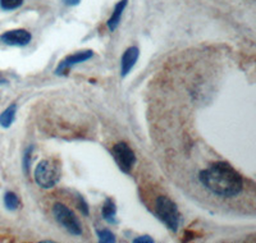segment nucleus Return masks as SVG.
<instances>
[{"mask_svg": "<svg viewBox=\"0 0 256 243\" xmlns=\"http://www.w3.org/2000/svg\"><path fill=\"white\" fill-rule=\"evenodd\" d=\"M198 180L210 194L222 198H233L244 190V178L228 162H214L201 170Z\"/></svg>", "mask_w": 256, "mask_h": 243, "instance_id": "1", "label": "nucleus"}, {"mask_svg": "<svg viewBox=\"0 0 256 243\" xmlns=\"http://www.w3.org/2000/svg\"><path fill=\"white\" fill-rule=\"evenodd\" d=\"M34 178L38 186L41 188L49 190L56 187L60 180V166L59 162L52 159L41 160L36 165L35 172H34Z\"/></svg>", "mask_w": 256, "mask_h": 243, "instance_id": "2", "label": "nucleus"}, {"mask_svg": "<svg viewBox=\"0 0 256 243\" xmlns=\"http://www.w3.org/2000/svg\"><path fill=\"white\" fill-rule=\"evenodd\" d=\"M155 212L166 226L172 232H177L180 228V214L177 205L169 197L159 196L155 200Z\"/></svg>", "mask_w": 256, "mask_h": 243, "instance_id": "3", "label": "nucleus"}, {"mask_svg": "<svg viewBox=\"0 0 256 243\" xmlns=\"http://www.w3.org/2000/svg\"><path fill=\"white\" fill-rule=\"evenodd\" d=\"M52 212V215H54V219L56 220V223L60 226H63L70 234L76 236V237L82 236L84 229H82L81 222H80V219L76 216V214H74L68 206L59 202L54 204Z\"/></svg>", "mask_w": 256, "mask_h": 243, "instance_id": "4", "label": "nucleus"}, {"mask_svg": "<svg viewBox=\"0 0 256 243\" xmlns=\"http://www.w3.org/2000/svg\"><path fill=\"white\" fill-rule=\"evenodd\" d=\"M112 154H113L114 160H116L120 170L127 174L131 173L134 164H136V155H134V150L126 142H120V144H116L113 146Z\"/></svg>", "mask_w": 256, "mask_h": 243, "instance_id": "5", "label": "nucleus"}, {"mask_svg": "<svg viewBox=\"0 0 256 243\" xmlns=\"http://www.w3.org/2000/svg\"><path fill=\"white\" fill-rule=\"evenodd\" d=\"M31 34L24 28L10 30V31L4 32L3 35L0 36V41L8 46H27L31 42Z\"/></svg>", "mask_w": 256, "mask_h": 243, "instance_id": "6", "label": "nucleus"}, {"mask_svg": "<svg viewBox=\"0 0 256 243\" xmlns=\"http://www.w3.org/2000/svg\"><path fill=\"white\" fill-rule=\"evenodd\" d=\"M94 56L92 50H84V52H77L72 55H68L67 58H64L63 60L59 63V66L56 70V74L60 76L64 74L68 70H70L72 67L77 66V64L84 63V62L90 60Z\"/></svg>", "mask_w": 256, "mask_h": 243, "instance_id": "7", "label": "nucleus"}, {"mask_svg": "<svg viewBox=\"0 0 256 243\" xmlns=\"http://www.w3.org/2000/svg\"><path fill=\"white\" fill-rule=\"evenodd\" d=\"M138 56H140V50L136 46L128 48L123 52L122 59H120V76H122L123 78L131 72L132 68L134 67V64L138 60Z\"/></svg>", "mask_w": 256, "mask_h": 243, "instance_id": "8", "label": "nucleus"}, {"mask_svg": "<svg viewBox=\"0 0 256 243\" xmlns=\"http://www.w3.org/2000/svg\"><path fill=\"white\" fill-rule=\"evenodd\" d=\"M127 4H128V0H120V2H118V3L116 4V6H114L113 13H112L110 18L108 20V24H106L110 32H114L116 30V27L120 26L123 12H124Z\"/></svg>", "mask_w": 256, "mask_h": 243, "instance_id": "9", "label": "nucleus"}, {"mask_svg": "<svg viewBox=\"0 0 256 243\" xmlns=\"http://www.w3.org/2000/svg\"><path fill=\"white\" fill-rule=\"evenodd\" d=\"M102 219L109 224H118L116 220V206L112 198H106L104 201V205L102 208Z\"/></svg>", "mask_w": 256, "mask_h": 243, "instance_id": "10", "label": "nucleus"}, {"mask_svg": "<svg viewBox=\"0 0 256 243\" xmlns=\"http://www.w3.org/2000/svg\"><path fill=\"white\" fill-rule=\"evenodd\" d=\"M16 114H17V105L12 104L9 105L3 113L0 114V126L3 128H9L13 124V122L16 119Z\"/></svg>", "mask_w": 256, "mask_h": 243, "instance_id": "11", "label": "nucleus"}, {"mask_svg": "<svg viewBox=\"0 0 256 243\" xmlns=\"http://www.w3.org/2000/svg\"><path fill=\"white\" fill-rule=\"evenodd\" d=\"M4 205H6V208H8V210L14 212V210H17L20 205V197H18L14 192H6V194H4Z\"/></svg>", "mask_w": 256, "mask_h": 243, "instance_id": "12", "label": "nucleus"}, {"mask_svg": "<svg viewBox=\"0 0 256 243\" xmlns=\"http://www.w3.org/2000/svg\"><path fill=\"white\" fill-rule=\"evenodd\" d=\"M96 236L99 238V242L112 243L116 242V236L109 229H96Z\"/></svg>", "mask_w": 256, "mask_h": 243, "instance_id": "13", "label": "nucleus"}, {"mask_svg": "<svg viewBox=\"0 0 256 243\" xmlns=\"http://www.w3.org/2000/svg\"><path fill=\"white\" fill-rule=\"evenodd\" d=\"M24 4V0H0V8L3 10H14Z\"/></svg>", "mask_w": 256, "mask_h": 243, "instance_id": "14", "label": "nucleus"}, {"mask_svg": "<svg viewBox=\"0 0 256 243\" xmlns=\"http://www.w3.org/2000/svg\"><path fill=\"white\" fill-rule=\"evenodd\" d=\"M32 150H34V146H30V148L24 151V159H22V162H24V173H26V176H28L30 169H31Z\"/></svg>", "mask_w": 256, "mask_h": 243, "instance_id": "15", "label": "nucleus"}, {"mask_svg": "<svg viewBox=\"0 0 256 243\" xmlns=\"http://www.w3.org/2000/svg\"><path fill=\"white\" fill-rule=\"evenodd\" d=\"M77 208H80V212H82V215L88 216V205L81 194H77Z\"/></svg>", "mask_w": 256, "mask_h": 243, "instance_id": "16", "label": "nucleus"}, {"mask_svg": "<svg viewBox=\"0 0 256 243\" xmlns=\"http://www.w3.org/2000/svg\"><path fill=\"white\" fill-rule=\"evenodd\" d=\"M134 243H154V240H152L150 236H141V237H137L134 240Z\"/></svg>", "mask_w": 256, "mask_h": 243, "instance_id": "17", "label": "nucleus"}, {"mask_svg": "<svg viewBox=\"0 0 256 243\" xmlns=\"http://www.w3.org/2000/svg\"><path fill=\"white\" fill-rule=\"evenodd\" d=\"M63 2H64V4L73 6H77V4H80V2H81V0H63Z\"/></svg>", "mask_w": 256, "mask_h": 243, "instance_id": "18", "label": "nucleus"}, {"mask_svg": "<svg viewBox=\"0 0 256 243\" xmlns=\"http://www.w3.org/2000/svg\"><path fill=\"white\" fill-rule=\"evenodd\" d=\"M6 84V80L4 78L3 76L0 74V86H2V84Z\"/></svg>", "mask_w": 256, "mask_h": 243, "instance_id": "19", "label": "nucleus"}]
</instances>
